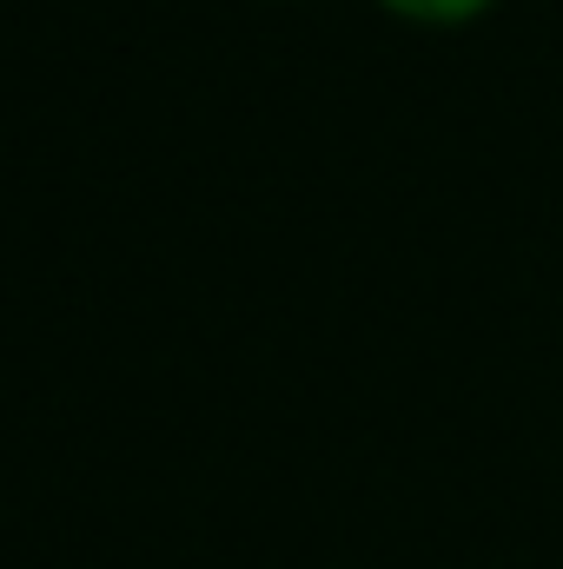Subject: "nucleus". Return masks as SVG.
<instances>
[{
  "label": "nucleus",
  "mask_w": 563,
  "mask_h": 569,
  "mask_svg": "<svg viewBox=\"0 0 563 569\" xmlns=\"http://www.w3.org/2000/svg\"><path fill=\"white\" fill-rule=\"evenodd\" d=\"M385 7H398V13H412V20H471V13L491 7V0H385Z\"/></svg>",
  "instance_id": "1"
}]
</instances>
